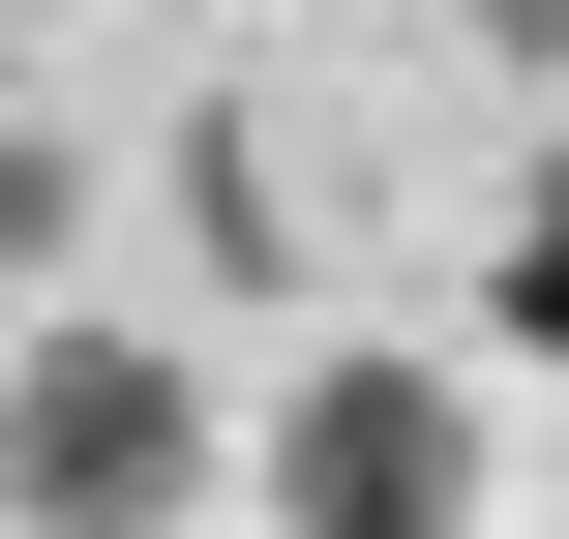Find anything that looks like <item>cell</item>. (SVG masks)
<instances>
[{
	"mask_svg": "<svg viewBox=\"0 0 569 539\" xmlns=\"http://www.w3.org/2000/svg\"><path fill=\"white\" fill-rule=\"evenodd\" d=\"M210 510V390L150 330H30L0 360V539H180Z\"/></svg>",
	"mask_w": 569,
	"mask_h": 539,
	"instance_id": "obj_1",
	"label": "cell"
},
{
	"mask_svg": "<svg viewBox=\"0 0 569 539\" xmlns=\"http://www.w3.org/2000/svg\"><path fill=\"white\" fill-rule=\"evenodd\" d=\"M270 539H480V390L330 330V360L270 390Z\"/></svg>",
	"mask_w": 569,
	"mask_h": 539,
	"instance_id": "obj_2",
	"label": "cell"
},
{
	"mask_svg": "<svg viewBox=\"0 0 569 539\" xmlns=\"http://www.w3.org/2000/svg\"><path fill=\"white\" fill-rule=\"evenodd\" d=\"M180 270L210 300H330V150L270 90H180Z\"/></svg>",
	"mask_w": 569,
	"mask_h": 539,
	"instance_id": "obj_3",
	"label": "cell"
},
{
	"mask_svg": "<svg viewBox=\"0 0 569 539\" xmlns=\"http://www.w3.org/2000/svg\"><path fill=\"white\" fill-rule=\"evenodd\" d=\"M60 240H90V120L60 60H0V300H60Z\"/></svg>",
	"mask_w": 569,
	"mask_h": 539,
	"instance_id": "obj_4",
	"label": "cell"
},
{
	"mask_svg": "<svg viewBox=\"0 0 569 539\" xmlns=\"http://www.w3.org/2000/svg\"><path fill=\"white\" fill-rule=\"evenodd\" d=\"M480 300H510V360H569V150L510 180V270H480Z\"/></svg>",
	"mask_w": 569,
	"mask_h": 539,
	"instance_id": "obj_5",
	"label": "cell"
},
{
	"mask_svg": "<svg viewBox=\"0 0 569 539\" xmlns=\"http://www.w3.org/2000/svg\"><path fill=\"white\" fill-rule=\"evenodd\" d=\"M390 30H480V60H569V0H390Z\"/></svg>",
	"mask_w": 569,
	"mask_h": 539,
	"instance_id": "obj_6",
	"label": "cell"
}]
</instances>
